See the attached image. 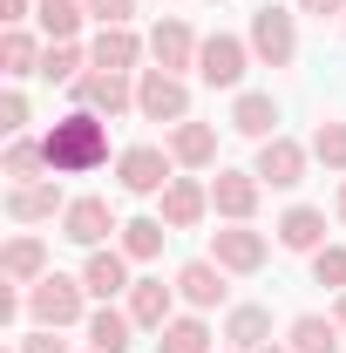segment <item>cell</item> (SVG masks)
<instances>
[{
  "mask_svg": "<svg viewBox=\"0 0 346 353\" xmlns=\"http://www.w3.org/2000/svg\"><path fill=\"white\" fill-rule=\"evenodd\" d=\"M82 14H88V0H41V28H48V41H68V34L82 28Z\"/></svg>",
  "mask_w": 346,
  "mask_h": 353,
  "instance_id": "29",
  "label": "cell"
},
{
  "mask_svg": "<svg viewBox=\"0 0 346 353\" xmlns=\"http://www.w3.org/2000/svg\"><path fill=\"white\" fill-rule=\"evenodd\" d=\"M88 14L102 21V28H130V14H136V0H88Z\"/></svg>",
  "mask_w": 346,
  "mask_h": 353,
  "instance_id": "34",
  "label": "cell"
},
{
  "mask_svg": "<svg viewBox=\"0 0 346 353\" xmlns=\"http://www.w3.org/2000/svg\"><path fill=\"white\" fill-rule=\"evenodd\" d=\"M21 353H68V347H61V340H54V326H41V333H34V340H21Z\"/></svg>",
  "mask_w": 346,
  "mask_h": 353,
  "instance_id": "36",
  "label": "cell"
},
{
  "mask_svg": "<svg viewBox=\"0 0 346 353\" xmlns=\"http://www.w3.org/2000/svg\"><path fill=\"white\" fill-rule=\"evenodd\" d=\"M312 279L346 292V245H319V252H312Z\"/></svg>",
  "mask_w": 346,
  "mask_h": 353,
  "instance_id": "33",
  "label": "cell"
},
{
  "mask_svg": "<svg viewBox=\"0 0 346 353\" xmlns=\"http://www.w3.org/2000/svg\"><path fill=\"white\" fill-rule=\"evenodd\" d=\"M211 259L224 265V272H258V265H265V238H258V231H245V224L211 231Z\"/></svg>",
  "mask_w": 346,
  "mask_h": 353,
  "instance_id": "11",
  "label": "cell"
},
{
  "mask_svg": "<svg viewBox=\"0 0 346 353\" xmlns=\"http://www.w3.org/2000/svg\"><path fill=\"white\" fill-rule=\"evenodd\" d=\"M312 157H319L326 170H346V123H319V130H312Z\"/></svg>",
  "mask_w": 346,
  "mask_h": 353,
  "instance_id": "32",
  "label": "cell"
},
{
  "mask_svg": "<svg viewBox=\"0 0 346 353\" xmlns=\"http://www.w3.org/2000/svg\"><path fill=\"white\" fill-rule=\"evenodd\" d=\"M75 95H82V109H95V116H123L136 102L130 75H109V68H88L82 82H75Z\"/></svg>",
  "mask_w": 346,
  "mask_h": 353,
  "instance_id": "8",
  "label": "cell"
},
{
  "mask_svg": "<svg viewBox=\"0 0 346 353\" xmlns=\"http://www.w3.org/2000/svg\"><path fill=\"white\" fill-rule=\"evenodd\" d=\"M333 319H340V333H346V292H340V312H333Z\"/></svg>",
  "mask_w": 346,
  "mask_h": 353,
  "instance_id": "39",
  "label": "cell"
},
{
  "mask_svg": "<svg viewBox=\"0 0 346 353\" xmlns=\"http://www.w3.org/2000/svg\"><path fill=\"white\" fill-rule=\"evenodd\" d=\"M170 150H156V143H136V150H123L116 157V176H123V190H136V197H150V190H170Z\"/></svg>",
  "mask_w": 346,
  "mask_h": 353,
  "instance_id": "5",
  "label": "cell"
},
{
  "mask_svg": "<svg viewBox=\"0 0 346 353\" xmlns=\"http://www.w3.org/2000/svg\"><path fill=\"white\" fill-rule=\"evenodd\" d=\"M252 54H258L265 68H292L299 34H292V14H285V7H258V14H252Z\"/></svg>",
  "mask_w": 346,
  "mask_h": 353,
  "instance_id": "4",
  "label": "cell"
},
{
  "mask_svg": "<svg viewBox=\"0 0 346 353\" xmlns=\"http://www.w3.org/2000/svg\"><path fill=\"white\" fill-rule=\"evenodd\" d=\"M211 204H217V211H224L231 224H245L252 211H258V170H217Z\"/></svg>",
  "mask_w": 346,
  "mask_h": 353,
  "instance_id": "10",
  "label": "cell"
},
{
  "mask_svg": "<svg viewBox=\"0 0 346 353\" xmlns=\"http://www.w3.org/2000/svg\"><path fill=\"white\" fill-rule=\"evenodd\" d=\"M136 54H143V41H136L130 28H102L95 48H88V61H95V68H109V75H130Z\"/></svg>",
  "mask_w": 346,
  "mask_h": 353,
  "instance_id": "20",
  "label": "cell"
},
{
  "mask_svg": "<svg viewBox=\"0 0 346 353\" xmlns=\"http://www.w3.org/2000/svg\"><path fill=\"white\" fill-rule=\"evenodd\" d=\"M109 231H123V224H116V211H109L102 197H75V204L61 211V238H75V245H88V252H95Z\"/></svg>",
  "mask_w": 346,
  "mask_h": 353,
  "instance_id": "7",
  "label": "cell"
},
{
  "mask_svg": "<svg viewBox=\"0 0 346 353\" xmlns=\"http://www.w3.org/2000/svg\"><path fill=\"white\" fill-rule=\"evenodd\" d=\"M204 211H211V190H204L197 176H170V190H163V224H170V231H190Z\"/></svg>",
  "mask_w": 346,
  "mask_h": 353,
  "instance_id": "12",
  "label": "cell"
},
{
  "mask_svg": "<svg viewBox=\"0 0 346 353\" xmlns=\"http://www.w3.org/2000/svg\"><path fill=\"white\" fill-rule=\"evenodd\" d=\"M48 163V143H28V136H14L7 143V176H21V183H34V170Z\"/></svg>",
  "mask_w": 346,
  "mask_h": 353,
  "instance_id": "31",
  "label": "cell"
},
{
  "mask_svg": "<svg viewBox=\"0 0 346 353\" xmlns=\"http://www.w3.org/2000/svg\"><path fill=\"white\" fill-rule=\"evenodd\" d=\"M163 218H136V224H123V259H156L163 252Z\"/></svg>",
  "mask_w": 346,
  "mask_h": 353,
  "instance_id": "28",
  "label": "cell"
},
{
  "mask_svg": "<svg viewBox=\"0 0 346 353\" xmlns=\"http://www.w3.org/2000/svg\"><path fill=\"white\" fill-rule=\"evenodd\" d=\"M21 123H28V95H21V88H7V95H0V130L14 136Z\"/></svg>",
  "mask_w": 346,
  "mask_h": 353,
  "instance_id": "35",
  "label": "cell"
},
{
  "mask_svg": "<svg viewBox=\"0 0 346 353\" xmlns=\"http://www.w3.org/2000/svg\"><path fill=\"white\" fill-rule=\"evenodd\" d=\"M156 347L163 353H211V326H204V319H170V326L156 333Z\"/></svg>",
  "mask_w": 346,
  "mask_h": 353,
  "instance_id": "27",
  "label": "cell"
},
{
  "mask_svg": "<svg viewBox=\"0 0 346 353\" xmlns=\"http://www.w3.org/2000/svg\"><path fill=\"white\" fill-rule=\"evenodd\" d=\"M231 353H238V347H231Z\"/></svg>",
  "mask_w": 346,
  "mask_h": 353,
  "instance_id": "42",
  "label": "cell"
},
{
  "mask_svg": "<svg viewBox=\"0 0 346 353\" xmlns=\"http://www.w3.org/2000/svg\"><path fill=\"white\" fill-rule=\"evenodd\" d=\"M170 285H163V279H136L130 285V319L136 326H150V333H163V326H170Z\"/></svg>",
  "mask_w": 346,
  "mask_h": 353,
  "instance_id": "15",
  "label": "cell"
},
{
  "mask_svg": "<svg viewBox=\"0 0 346 353\" xmlns=\"http://www.w3.org/2000/svg\"><path fill=\"white\" fill-rule=\"evenodd\" d=\"M41 82H82V48L48 41V54H41Z\"/></svg>",
  "mask_w": 346,
  "mask_h": 353,
  "instance_id": "30",
  "label": "cell"
},
{
  "mask_svg": "<svg viewBox=\"0 0 346 353\" xmlns=\"http://www.w3.org/2000/svg\"><path fill=\"white\" fill-rule=\"evenodd\" d=\"M305 14H319V21H326V14H346V0H299Z\"/></svg>",
  "mask_w": 346,
  "mask_h": 353,
  "instance_id": "37",
  "label": "cell"
},
{
  "mask_svg": "<svg viewBox=\"0 0 346 353\" xmlns=\"http://www.w3.org/2000/svg\"><path fill=\"white\" fill-rule=\"evenodd\" d=\"M41 54H48V48H34L21 28L0 34V68H7V75H41Z\"/></svg>",
  "mask_w": 346,
  "mask_h": 353,
  "instance_id": "25",
  "label": "cell"
},
{
  "mask_svg": "<svg viewBox=\"0 0 346 353\" xmlns=\"http://www.w3.org/2000/svg\"><path fill=\"white\" fill-rule=\"evenodd\" d=\"M28 14V0H0V21H21Z\"/></svg>",
  "mask_w": 346,
  "mask_h": 353,
  "instance_id": "38",
  "label": "cell"
},
{
  "mask_svg": "<svg viewBox=\"0 0 346 353\" xmlns=\"http://www.w3.org/2000/svg\"><path fill=\"white\" fill-rule=\"evenodd\" d=\"M176 292H183L190 306H217V299H224V265L217 259H190L176 272Z\"/></svg>",
  "mask_w": 346,
  "mask_h": 353,
  "instance_id": "19",
  "label": "cell"
},
{
  "mask_svg": "<svg viewBox=\"0 0 346 353\" xmlns=\"http://www.w3.org/2000/svg\"><path fill=\"white\" fill-rule=\"evenodd\" d=\"M82 299H88V285L82 279H61V272H48L41 285H28V312H34V326H75L82 319Z\"/></svg>",
  "mask_w": 346,
  "mask_h": 353,
  "instance_id": "2",
  "label": "cell"
},
{
  "mask_svg": "<svg viewBox=\"0 0 346 353\" xmlns=\"http://www.w3.org/2000/svg\"><path fill=\"white\" fill-rule=\"evenodd\" d=\"M278 245H285V252H319V245H326V211L292 204V211L278 218Z\"/></svg>",
  "mask_w": 346,
  "mask_h": 353,
  "instance_id": "17",
  "label": "cell"
},
{
  "mask_svg": "<svg viewBox=\"0 0 346 353\" xmlns=\"http://www.w3.org/2000/svg\"><path fill=\"white\" fill-rule=\"evenodd\" d=\"M231 130L272 143V136H278V102H272V95H258V88H252V95H238V102H231Z\"/></svg>",
  "mask_w": 346,
  "mask_h": 353,
  "instance_id": "16",
  "label": "cell"
},
{
  "mask_svg": "<svg viewBox=\"0 0 346 353\" xmlns=\"http://www.w3.org/2000/svg\"><path fill=\"white\" fill-rule=\"evenodd\" d=\"M54 211H68L54 183H14V190H7V218L14 224H41V218H54Z\"/></svg>",
  "mask_w": 346,
  "mask_h": 353,
  "instance_id": "14",
  "label": "cell"
},
{
  "mask_svg": "<svg viewBox=\"0 0 346 353\" xmlns=\"http://www.w3.org/2000/svg\"><path fill=\"white\" fill-rule=\"evenodd\" d=\"M265 353H292V347H265Z\"/></svg>",
  "mask_w": 346,
  "mask_h": 353,
  "instance_id": "41",
  "label": "cell"
},
{
  "mask_svg": "<svg viewBox=\"0 0 346 353\" xmlns=\"http://www.w3.org/2000/svg\"><path fill=\"white\" fill-rule=\"evenodd\" d=\"M197 34H190V28H183V21H156V34H150V54H156V68H197Z\"/></svg>",
  "mask_w": 346,
  "mask_h": 353,
  "instance_id": "13",
  "label": "cell"
},
{
  "mask_svg": "<svg viewBox=\"0 0 346 353\" xmlns=\"http://www.w3.org/2000/svg\"><path fill=\"white\" fill-rule=\"evenodd\" d=\"M245 61H252V48L238 41V34H211V41L197 48V75L211 88H238L245 82Z\"/></svg>",
  "mask_w": 346,
  "mask_h": 353,
  "instance_id": "6",
  "label": "cell"
},
{
  "mask_svg": "<svg viewBox=\"0 0 346 353\" xmlns=\"http://www.w3.org/2000/svg\"><path fill=\"white\" fill-rule=\"evenodd\" d=\"M136 109H143L150 123H190V88L176 82L170 68H143V82H136Z\"/></svg>",
  "mask_w": 346,
  "mask_h": 353,
  "instance_id": "3",
  "label": "cell"
},
{
  "mask_svg": "<svg viewBox=\"0 0 346 353\" xmlns=\"http://www.w3.org/2000/svg\"><path fill=\"white\" fill-rule=\"evenodd\" d=\"M170 157L190 163V170H204V163L217 157V130H211V123H176V130H170Z\"/></svg>",
  "mask_w": 346,
  "mask_h": 353,
  "instance_id": "23",
  "label": "cell"
},
{
  "mask_svg": "<svg viewBox=\"0 0 346 353\" xmlns=\"http://www.w3.org/2000/svg\"><path fill=\"white\" fill-rule=\"evenodd\" d=\"M82 285L95 292V299H116V292L130 285V259H123V252H88V265H82Z\"/></svg>",
  "mask_w": 346,
  "mask_h": 353,
  "instance_id": "22",
  "label": "cell"
},
{
  "mask_svg": "<svg viewBox=\"0 0 346 353\" xmlns=\"http://www.w3.org/2000/svg\"><path fill=\"white\" fill-rule=\"evenodd\" d=\"M224 340H231L238 353H265L272 347V312L265 306H238L231 319H224Z\"/></svg>",
  "mask_w": 346,
  "mask_h": 353,
  "instance_id": "21",
  "label": "cell"
},
{
  "mask_svg": "<svg viewBox=\"0 0 346 353\" xmlns=\"http://www.w3.org/2000/svg\"><path fill=\"white\" fill-rule=\"evenodd\" d=\"M292 353H340V319L299 312V319H292Z\"/></svg>",
  "mask_w": 346,
  "mask_h": 353,
  "instance_id": "24",
  "label": "cell"
},
{
  "mask_svg": "<svg viewBox=\"0 0 346 353\" xmlns=\"http://www.w3.org/2000/svg\"><path fill=\"white\" fill-rule=\"evenodd\" d=\"M130 326H136L130 312H109V306H102L95 319H88V347H95V353H123V347H130Z\"/></svg>",
  "mask_w": 346,
  "mask_h": 353,
  "instance_id": "26",
  "label": "cell"
},
{
  "mask_svg": "<svg viewBox=\"0 0 346 353\" xmlns=\"http://www.w3.org/2000/svg\"><path fill=\"white\" fill-rule=\"evenodd\" d=\"M340 218H346V183H340Z\"/></svg>",
  "mask_w": 346,
  "mask_h": 353,
  "instance_id": "40",
  "label": "cell"
},
{
  "mask_svg": "<svg viewBox=\"0 0 346 353\" xmlns=\"http://www.w3.org/2000/svg\"><path fill=\"white\" fill-rule=\"evenodd\" d=\"M305 176V150L292 143V136H272V143H258V183H272V190H292Z\"/></svg>",
  "mask_w": 346,
  "mask_h": 353,
  "instance_id": "9",
  "label": "cell"
},
{
  "mask_svg": "<svg viewBox=\"0 0 346 353\" xmlns=\"http://www.w3.org/2000/svg\"><path fill=\"white\" fill-rule=\"evenodd\" d=\"M0 272H7V285H41V279H48L41 238H14V245L0 252Z\"/></svg>",
  "mask_w": 346,
  "mask_h": 353,
  "instance_id": "18",
  "label": "cell"
},
{
  "mask_svg": "<svg viewBox=\"0 0 346 353\" xmlns=\"http://www.w3.org/2000/svg\"><path fill=\"white\" fill-rule=\"evenodd\" d=\"M41 143H48V170H54V176H88V170H102V163H109V130H102V116H95V109L61 116Z\"/></svg>",
  "mask_w": 346,
  "mask_h": 353,
  "instance_id": "1",
  "label": "cell"
}]
</instances>
